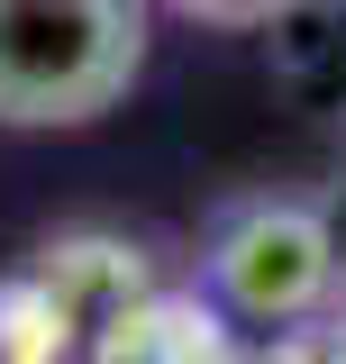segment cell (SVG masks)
<instances>
[{"label":"cell","instance_id":"obj_1","mask_svg":"<svg viewBox=\"0 0 346 364\" xmlns=\"http://www.w3.org/2000/svg\"><path fill=\"white\" fill-rule=\"evenodd\" d=\"M146 0H0V128H91L146 73Z\"/></svg>","mask_w":346,"mask_h":364},{"label":"cell","instance_id":"obj_2","mask_svg":"<svg viewBox=\"0 0 346 364\" xmlns=\"http://www.w3.org/2000/svg\"><path fill=\"white\" fill-rule=\"evenodd\" d=\"M201 273H210L219 310L256 318V328H292V318H310L337 291V237L301 200H237L210 228Z\"/></svg>","mask_w":346,"mask_h":364},{"label":"cell","instance_id":"obj_3","mask_svg":"<svg viewBox=\"0 0 346 364\" xmlns=\"http://www.w3.org/2000/svg\"><path fill=\"white\" fill-rule=\"evenodd\" d=\"M83 364H246L228 318L192 291H146L83 346Z\"/></svg>","mask_w":346,"mask_h":364},{"label":"cell","instance_id":"obj_4","mask_svg":"<svg viewBox=\"0 0 346 364\" xmlns=\"http://www.w3.org/2000/svg\"><path fill=\"white\" fill-rule=\"evenodd\" d=\"M164 9H182L192 28H273V18H292L301 0H164Z\"/></svg>","mask_w":346,"mask_h":364},{"label":"cell","instance_id":"obj_5","mask_svg":"<svg viewBox=\"0 0 346 364\" xmlns=\"http://www.w3.org/2000/svg\"><path fill=\"white\" fill-rule=\"evenodd\" d=\"M319 364H346V328H337V337H328V355H319Z\"/></svg>","mask_w":346,"mask_h":364}]
</instances>
